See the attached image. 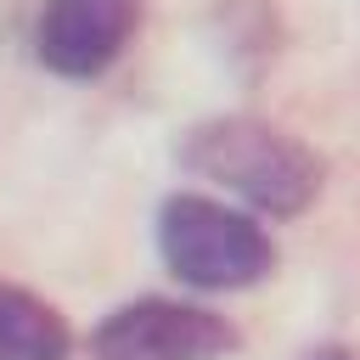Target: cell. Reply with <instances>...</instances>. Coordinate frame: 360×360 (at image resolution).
I'll return each instance as SVG.
<instances>
[{
  "label": "cell",
  "instance_id": "cell-1",
  "mask_svg": "<svg viewBox=\"0 0 360 360\" xmlns=\"http://www.w3.org/2000/svg\"><path fill=\"white\" fill-rule=\"evenodd\" d=\"M180 163L214 186H225L231 197H242L259 214H298L309 208V197L321 191V163L309 146H298L287 129L259 124V118H214L197 124L180 146Z\"/></svg>",
  "mask_w": 360,
  "mask_h": 360
},
{
  "label": "cell",
  "instance_id": "cell-2",
  "mask_svg": "<svg viewBox=\"0 0 360 360\" xmlns=\"http://www.w3.org/2000/svg\"><path fill=\"white\" fill-rule=\"evenodd\" d=\"M158 248H163V264L186 287H202V292L253 287L276 264L264 225L214 197H169L158 214Z\"/></svg>",
  "mask_w": 360,
  "mask_h": 360
},
{
  "label": "cell",
  "instance_id": "cell-3",
  "mask_svg": "<svg viewBox=\"0 0 360 360\" xmlns=\"http://www.w3.org/2000/svg\"><path fill=\"white\" fill-rule=\"evenodd\" d=\"M231 343L236 332L202 304L135 298L96 326L90 360H219L231 354Z\"/></svg>",
  "mask_w": 360,
  "mask_h": 360
},
{
  "label": "cell",
  "instance_id": "cell-4",
  "mask_svg": "<svg viewBox=\"0 0 360 360\" xmlns=\"http://www.w3.org/2000/svg\"><path fill=\"white\" fill-rule=\"evenodd\" d=\"M141 22V0H45L34 22V51L62 79H96L118 62Z\"/></svg>",
  "mask_w": 360,
  "mask_h": 360
},
{
  "label": "cell",
  "instance_id": "cell-5",
  "mask_svg": "<svg viewBox=\"0 0 360 360\" xmlns=\"http://www.w3.org/2000/svg\"><path fill=\"white\" fill-rule=\"evenodd\" d=\"M0 360H68V321L22 292L0 281Z\"/></svg>",
  "mask_w": 360,
  "mask_h": 360
},
{
  "label": "cell",
  "instance_id": "cell-6",
  "mask_svg": "<svg viewBox=\"0 0 360 360\" xmlns=\"http://www.w3.org/2000/svg\"><path fill=\"white\" fill-rule=\"evenodd\" d=\"M298 360H354V354L338 349V343H321V349H309V354H298Z\"/></svg>",
  "mask_w": 360,
  "mask_h": 360
}]
</instances>
